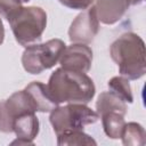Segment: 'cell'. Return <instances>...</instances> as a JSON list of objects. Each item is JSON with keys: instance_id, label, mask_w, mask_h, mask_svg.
<instances>
[{"instance_id": "cell-1", "label": "cell", "mask_w": 146, "mask_h": 146, "mask_svg": "<svg viewBox=\"0 0 146 146\" xmlns=\"http://www.w3.org/2000/svg\"><path fill=\"white\" fill-rule=\"evenodd\" d=\"M47 88L58 105L63 103L87 105L96 92L94 81L86 73L62 66L51 73Z\"/></svg>"}, {"instance_id": "cell-2", "label": "cell", "mask_w": 146, "mask_h": 146, "mask_svg": "<svg viewBox=\"0 0 146 146\" xmlns=\"http://www.w3.org/2000/svg\"><path fill=\"white\" fill-rule=\"evenodd\" d=\"M110 55L119 67L120 75L128 80H138L146 73V52L144 40L133 32L120 35L110 47Z\"/></svg>"}, {"instance_id": "cell-3", "label": "cell", "mask_w": 146, "mask_h": 146, "mask_svg": "<svg viewBox=\"0 0 146 146\" xmlns=\"http://www.w3.org/2000/svg\"><path fill=\"white\" fill-rule=\"evenodd\" d=\"M15 40L23 47L39 42L47 26L46 11L36 6L22 7L7 18Z\"/></svg>"}, {"instance_id": "cell-4", "label": "cell", "mask_w": 146, "mask_h": 146, "mask_svg": "<svg viewBox=\"0 0 146 146\" xmlns=\"http://www.w3.org/2000/svg\"><path fill=\"white\" fill-rule=\"evenodd\" d=\"M98 114L84 104H66L57 106L50 112L49 121L56 135L74 130H83L84 127L98 121Z\"/></svg>"}, {"instance_id": "cell-5", "label": "cell", "mask_w": 146, "mask_h": 146, "mask_svg": "<svg viewBox=\"0 0 146 146\" xmlns=\"http://www.w3.org/2000/svg\"><path fill=\"white\" fill-rule=\"evenodd\" d=\"M66 44L60 39H51L40 44L25 47L22 55L24 70L30 74H40L44 70L54 67L65 49Z\"/></svg>"}, {"instance_id": "cell-6", "label": "cell", "mask_w": 146, "mask_h": 146, "mask_svg": "<svg viewBox=\"0 0 146 146\" xmlns=\"http://www.w3.org/2000/svg\"><path fill=\"white\" fill-rule=\"evenodd\" d=\"M25 113H36V108L29 94L25 90H19L0 103V131L13 132L14 119Z\"/></svg>"}, {"instance_id": "cell-7", "label": "cell", "mask_w": 146, "mask_h": 146, "mask_svg": "<svg viewBox=\"0 0 146 146\" xmlns=\"http://www.w3.org/2000/svg\"><path fill=\"white\" fill-rule=\"evenodd\" d=\"M99 31V21L95 7H89L79 14L68 29V38L72 43L89 44Z\"/></svg>"}, {"instance_id": "cell-8", "label": "cell", "mask_w": 146, "mask_h": 146, "mask_svg": "<svg viewBox=\"0 0 146 146\" xmlns=\"http://www.w3.org/2000/svg\"><path fill=\"white\" fill-rule=\"evenodd\" d=\"M60 66L67 70L87 73L92 63V50L83 43H72L65 47L60 58Z\"/></svg>"}, {"instance_id": "cell-9", "label": "cell", "mask_w": 146, "mask_h": 146, "mask_svg": "<svg viewBox=\"0 0 146 146\" xmlns=\"http://www.w3.org/2000/svg\"><path fill=\"white\" fill-rule=\"evenodd\" d=\"M130 6L131 0H96L94 7L99 22L113 25L124 16Z\"/></svg>"}, {"instance_id": "cell-10", "label": "cell", "mask_w": 146, "mask_h": 146, "mask_svg": "<svg viewBox=\"0 0 146 146\" xmlns=\"http://www.w3.org/2000/svg\"><path fill=\"white\" fill-rule=\"evenodd\" d=\"M29 96L31 97L36 112L41 113H50L54 108L58 106V104L55 102V99L51 97L47 84L40 82V81H33L30 84H27L24 89Z\"/></svg>"}, {"instance_id": "cell-11", "label": "cell", "mask_w": 146, "mask_h": 146, "mask_svg": "<svg viewBox=\"0 0 146 146\" xmlns=\"http://www.w3.org/2000/svg\"><path fill=\"white\" fill-rule=\"evenodd\" d=\"M13 132L17 138L32 140L39 133V120L35 113H25L14 119Z\"/></svg>"}, {"instance_id": "cell-12", "label": "cell", "mask_w": 146, "mask_h": 146, "mask_svg": "<svg viewBox=\"0 0 146 146\" xmlns=\"http://www.w3.org/2000/svg\"><path fill=\"white\" fill-rule=\"evenodd\" d=\"M127 110V104L111 91L102 92L96 102V113L98 116L107 112H117L125 115Z\"/></svg>"}, {"instance_id": "cell-13", "label": "cell", "mask_w": 146, "mask_h": 146, "mask_svg": "<svg viewBox=\"0 0 146 146\" xmlns=\"http://www.w3.org/2000/svg\"><path fill=\"white\" fill-rule=\"evenodd\" d=\"M102 119L104 132L111 139L121 138L123 127L125 124L124 115L117 112H107L99 116Z\"/></svg>"}, {"instance_id": "cell-14", "label": "cell", "mask_w": 146, "mask_h": 146, "mask_svg": "<svg viewBox=\"0 0 146 146\" xmlns=\"http://www.w3.org/2000/svg\"><path fill=\"white\" fill-rule=\"evenodd\" d=\"M121 139L125 146H143L146 144V133L143 125L137 122H129L123 127Z\"/></svg>"}, {"instance_id": "cell-15", "label": "cell", "mask_w": 146, "mask_h": 146, "mask_svg": "<svg viewBox=\"0 0 146 146\" xmlns=\"http://www.w3.org/2000/svg\"><path fill=\"white\" fill-rule=\"evenodd\" d=\"M57 145L71 146V145H97L96 140L83 130H74L57 135Z\"/></svg>"}, {"instance_id": "cell-16", "label": "cell", "mask_w": 146, "mask_h": 146, "mask_svg": "<svg viewBox=\"0 0 146 146\" xmlns=\"http://www.w3.org/2000/svg\"><path fill=\"white\" fill-rule=\"evenodd\" d=\"M108 89L124 103L131 104L133 102V96L131 92V87L129 80L124 76H114L108 81Z\"/></svg>"}, {"instance_id": "cell-17", "label": "cell", "mask_w": 146, "mask_h": 146, "mask_svg": "<svg viewBox=\"0 0 146 146\" xmlns=\"http://www.w3.org/2000/svg\"><path fill=\"white\" fill-rule=\"evenodd\" d=\"M30 0H0V15L6 19Z\"/></svg>"}, {"instance_id": "cell-18", "label": "cell", "mask_w": 146, "mask_h": 146, "mask_svg": "<svg viewBox=\"0 0 146 146\" xmlns=\"http://www.w3.org/2000/svg\"><path fill=\"white\" fill-rule=\"evenodd\" d=\"M63 6L71 8V9H76V10H82L89 8L95 0H58Z\"/></svg>"}, {"instance_id": "cell-19", "label": "cell", "mask_w": 146, "mask_h": 146, "mask_svg": "<svg viewBox=\"0 0 146 146\" xmlns=\"http://www.w3.org/2000/svg\"><path fill=\"white\" fill-rule=\"evenodd\" d=\"M34 143L32 140L23 139V138H16L14 141H11V145H33Z\"/></svg>"}, {"instance_id": "cell-20", "label": "cell", "mask_w": 146, "mask_h": 146, "mask_svg": "<svg viewBox=\"0 0 146 146\" xmlns=\"http://www.w3.org/2000/svg\"><path fill=\"white\" fill-rule=\"evenodd\" d=\"M3 40H5V27H3V23L0 18V46L2 44Z\"/></svg>"}, {"instance_id": "cell-21", "label": "cell", "mask_w": 146, "mask_h": 146, "mask_svg": "<svg viewBox=\"0 0 146 146\" xmlns=\"http://www.w3.org/2000/svg\"><path fill=\"white\" fill-rule=\"evenodd\" d=\"M144 0H131V5L132 6H135V5H139V3H141Z\"/></svg>"}]
</instances>
